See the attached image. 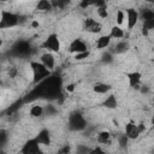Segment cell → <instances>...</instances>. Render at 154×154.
<instances>
[{
    "label": "cell",
    "mask_w": 154,
    "mask_h": 154,
    "mask_svg": "<svg viewBox=\"0 0 154 154\" xmlns=\"http://www.w3.org/2000/svg\"><path fill=\"white\" fill-rule=\"evenodd\" d=\"M30 69L32 71V82L37 84L42 82L45 78L51 76V70H48L41 61H30Z\"/></svg>",
    "instance_id": "obj_1"
},
{
    "label": "cell",
    "mask_w": 154,
    "mask_h": 154,
    "mask_svg": "<svg viewBox=\"0 0 154 154\" xmlns=\"http://www.w3.org/2000/svg\"><path fill=\"white\" fill-rule=\"evenodd\" d=\"M20 22V17L17 13L11 11H1L0 13V29H10L18 25Z\"/></svg>",
    "instance_id": "obj_2"
},
{
    "label": "cell",
    "mask_w": 154,
    "mask_h": 154,
    "mask_svg": "<svg viewBox=\"0 0 154 154\" xmlns=\"http://www.w3.org/2000/svg\"><path fill=\"white\" fill-rule=\"evenodd\" d=\"M67 125L72 131H82L87 128V120L79 112H73L69 116Z\"/></svg>",
    "instance_id": "obj_3"
},
{
    "label": "cell",
    "mask_w": 154,
    "mask_h": 154,
    "mask_svg": "<svg viewBox=\"0 0 154 154\" xmlns=\"http://www.w3.org/2000/svg\"><path fill=\"white\" fill-rule=\"evenodd\" d=\"M42 47L48 52H59L60 51V40L55 32L49 34L42 43Z\"/></svg>",
    "instance_id": "obj_4"
},
{
    "label": "cell",
    "mask_w": 154,
    "mask_h": 154,
    "mask_svg": "<svg viewBox=\"0 0 154 154\" xmlns=\"http://www.w3.org/2000/svg\"><path fill=\"white\" fill-rule=\"evenodd\" d=\"M30 52H31V46L28 41L20 40V41H17L12 46V53L17 57H25L30 54Z\"/></svg>",
    "instance_id": "obj_5"
},
{
    "label": "cell",
    "mask_w": 154,
    "mask_h": 154,
    "mask_svg": "<svg viewBox=\"0 0 154 154\" xmlns=\"http://www.w3.org/2000/svg\"><path fill=\"white\" fill-rule=\"evenodd\" d=\"M41 144L36 141V138H30L24 144L23 148L20 149V153L23 154H36V153H41Z\"/></svg>",
    "instance_id": "obj_6"
},
{
    "label": "cell",
    "mask_w": 154,
    "mask_h": 154,
    "mask_svg": "<svg viewBox=\"0 0 154 154\" xmlns=\"http://www.w3.org/2000/svg\"><path fill=\"white\" fill-rule=\"evenodd\" d=\"M83 28H84V30H87L88 32H91V34H97L102 29L101 24L93 18H85L83 22Z\"/></svg>",
    "instance_id": "obj_7"
},
{
    "label": "cell",
    "mask_w": 154,
    "mask_h": 154,
    "mask_svg": "<svg viewBox=\"0 0 154 154\" xmlns=\"http://www.w3.org/2000/svg\"><path fill=\"white\" fill-rule=\"evenodd\" d=\"M84 51H88V46L82 38H75L69 46V52L73 53V54L81 53V52H84Z\"/></svg>",
    "instance_id": "obj_8"
},
{
    "label": "cell",
    "mask_w": 154,
    "mask_h": 154,
    "mask_svg": "<svg viewBox=\"0 0 154 154\" xmlns=\"http://www.w3.org/2000/svg\"><path fill=\"white\" fill-rule=\"evenodd\" d=\"M125 18H126V22H128V28L132 29L138 22V12L135 8H129L126 11Z\"/></svg>",
    "instance_id": "obj_9"
},
{
    "label": "cell",
    "mask_w": 154,
    "mask_h": 154,
    "mask_svg": "<svg viewBox=\"0 0 154 154\" xmlns=\"http://www.w3.org/2000/svg\"><path fill=\"white\" fill-rule=\"evenodd\" d=\"M41 63L48 69V70H53L54 66H55V58L54 55L52 54V52H47V53H43L41 55Z\"/></svg>",
    "instance_id": "obj_10"
},
{
    "label": "cell",
    "mask_w": 154,
    "mask_h": 154,
    "mask_svg": "<svg viewBox=\"0 0 154 154\" xmlns=\"http://www.w3.org/2000/svg\"><path fill=\"white\" fill-rule=\"evenodd\" d=\"M36 141L41 144V146H48L51 144V134L47 129H42L38 131V134L35 136Z\"/></svg>",
    "instance_id": "obj_11"
},
{
    "label": "cell",
    "mask_w": 154,
    "mask_h": 154,
    "mask_svg": "<svg viewBox=\"0 0 154 154\" xmlns=\"http://www.w3.org/2000/svg\"><path fill=\"white\" fill-rule=\"evenodd\" d=\"M124 134L128 136L129 140H135V138H137L140 136L138 130H137V125L135 123H132V122H130V123H128L125 125V132Z\"/></svg>",
    "instance_id": "obj_12"
},
{
    "label": "cell",
    "mask_w": 154,
    "mask_h": 154,
    "mask_svg": "<svg viewBox=\"0 0 154 154\" xmlns=\"http://www.w3.org/2000/svg\"><path fill=\"white\" fill-rule=\"evenodd\" d=\"M141 73L137 72V71H134V72H130L128 73V79H129V85L131 88H136L138 89L140 88V83H141Z\"/></svg>",
    "instance_id": "obj_13"
},
{
    "label": "cell",
    "mask_w": 154,
    "mask_h": 154,
    "mask_svg": "<svg viewBox=\"0 0 154 154\" xmlns=\"http://www.w3.org/2000/svg\"><path fill=\"white\" fill-rule=\"evenodd\" d=\"M111 85L109 84H107V83H103V82H97V83H95L94 85H93V90H94V93H96V94H106V93H108L109 90H111Z\"/></svg>",
    "instance_id": "obj_14"
},
{
    "label": "cell",
    "mask_w": 154,
    "mask_h": 154,
    "mask_svg": "<svg viewBox=\"0 0 154 154\" xmlns=\"http://www.w3.org/2000/svg\"><path fill=\"white\" fill-rule=\"evenodd\" d=\"M109 43H111V36L109 35H102L96 41V48L97 49H103V48L108 47Z\"/></svg>",
    "instance_id": "obj_15"
},
{
    "label": "cell",
    "mask_w": 154,
    "mask_h": 154,
    "mask_svg": "<svg viewBox=\"0 0 154 154\" xmlns=\"http://www.w3.org/2000/svg\"><path fill=\"white\" fill-rule=\"evenodd\" d=\"M96 141L101 144H107L111 142V134L108 131H100L97 134V137H96Z\"/></svg>",
    "instance_id": "obj_16"
},
{
    "label": "cell",
    "mask_w": 154,
    "mask_h": 154,
    "mask_svg": "<svg viewBox=\"0 0 154 154\" xmlns=\"http://www.w3.org/2000/svg\"><path fill=\"white\" fill-rule=\"evenodd\" d=\"M106 108H116L117 106H118V102H117V97L114 96V95H108L106 99H105V101H103V103H102Z\"/></svg>",
    "instance_id": "obj_17"
},
{
    "label": "cell",
    "mask_w": 154,
    "mask_h": 154,
    "mask_svg": "<svg viewBox=\"0 0 154 154\" xmlns=\"http://www.w3.org/2000/svg\"><path fill=\"white\" fill-rule=\"evenodd\" d=\"M36 10L41 11V12H46V11L52 10L51 0H38V2L36 5Z\"/></svg>",
    "instance_id": "obj_18"
},
{
    "label": "cell",
    "mask_w": 154,
    "mask_h": 154,
    "mask_svg": "<svg viewBox=\"0 0 154 154\" xmlns=\"http://www.w3.org/2000/svg\"><path fill=\"white\" fill-rule=\"evenodd\" d=\"M128 49H129V43H128L126 41H119V42L114 46L113 52L117 53V54H122V53H125Z\"/></svg>",
    "instance_id": "obj_19"
},
{
    "label": "cell",
    "mask_w": 154,
    "mask_h": 154,
    "mask_svg": "<svg viewBox=\"0 0 154 154\" xmlns=\"http://www.w3.org/2000/svg\"><path fill=\"white\" fill-rule=\"evenodd\" d=\"M138 19H142V22H143V20L154 19V12H153L150 8H146V10H143L141 13H138Z\"/></svg>",
    "instance_id": "obj_20"
},
{
    "label": "cell",
    "mask_w": 154,
    "mask_h": 154,
    "mask_svg": "<svg viewBox=\"0 0 154 154\" xmlns=\"http://www.w3.org/2000/svg\"><path fill=\"white\" fill-rule=\"evenodd\" d=\"M109 36L111 38H122L124 36V31L120 26L118 25H114L112 29H111V32H109Z\"/></svg>",
    "instance_id": "obj_21"
},
{
    "label": "cell",
    "mask_w": 154,
    "mask_h": 154,
    "mask_svg": "<svg viewBox=\"0 0 154 154\" xmlns=\"http://www.w3.org/2000/svg\"><path fill=\"white\" fill-rule=\"evenodd\" d=\"M43 112H45V109H43V107L40 106V105H34V106H31V108H30V116L34 117V118L41 117V116L43 114Z\"/></svg>",
    "instance_id": "obj_22"
},
{
    "label": "cell",
    "mask_w": 154,
    "mask_h": 154,
    "mask_svg": "<svg viewBox=\"0 0 154 154\" xmlns=\"http://www.w3.org/2000/svg\"><path fill=\"white\" fill-rule=\"evenodd\" d=\"M69 2L70 0H51L52 8H65Z\"/></svg>",
    "instance_id": "obj_23"
},
{
    "label": "cell",
    "mask_w": 154,
    "mask_h": 154,
    "mask_svg": "<svg viewBox=\"0 0 154 154\" xmlns=\"http://www.w3.org/2000/svg\"><path fill=\"white\" fill-rule=\"evenodd\" d=\"M96 8H97V10H96V12H97V14H99V17H100V18L105 19V18H107V17H108L107 6H100V7H96Z\"/></svg>",
    "instance_id": "obj_24"
},
{
    "label": "cell",
    "mask_w": 154,
    "mask_h": 154,
    "mask_svg": "<svg viewBox=\"0 0 154 154\" xmlns=\"http://www.w3.org/2000/svg\"><path fill=\"white\" fill-rule=\"evenodd\" d=\"M124 19H125V13H124L122 10H118L117 13H116V22H117V24H118V25L123 24Z\"/></svg>",
    "instance_id": "obj_25"
},
{
    "label": "cell",
    "mask_w": 154,
    "mask_h": 154,
    "mask_svg": "<svg viewBox=\"0 0 154 154\" xmlns=\"http://www.w3.org/2000/svg\"><path fill=\"white\" fill-rule=\"evenodd\" d=\"M7 140H8V135L5 130H0V147L5 146L7 143Z\"/></svg>",
    "instance_id": "obj_26"
},
{
    "label": "cell",
    "mask_w": 154,
    "mask_h": 154,
    "mask_svg": "<svg viewBox=\"0 0 154 154\" xmlns=\"http://www.w3.org/2000/svg\"><path fill=\"white\" fill-rule=\"evenodd\" d=\"M128 141H129V138H128V136L125 134H122V135L118 136V143H119L120 147H126Z\"/></svg>",
    "instance_id": "obj_27"
},
{
    "label": "cell",
    "mask_w": 154,
    "mask_h": 154,
    "mask_svg": "<svg viewBox=\"0 0 154 154\" xmlns=\"http://www.w3.org/2000/svg\"><path fill=\"white\" fill-rule=\"evenodd\" d=\"M89 51H84V52H81V53H76L75 54V59L76 60H84L89 57Z\"/></svg>",
    "instance_id": "obj_28"
},
{
    "label": "cell",
    "mask_w": 154,
    "mask_h": 154,
    "mask_svg": "<svg viewBox=\"0 0 154 154\" xmlns=\"http://www.w3.org/2000/svg\"><path fill=\"white\" fill-rule=\"evenodd\" d=\"M143 29L146 30H153L154 29V19H150V20H143Z\"/></svg>",
    "instance_id": "obj_29"
},
{
    "label": "cell",
    "mask_w": 154,
    "mask_h": 154,
    "mask_svg": "<svg viewBox=\"0 0 154 154\" xmlns=\"http://www.w3.org/2000/svg\"><path fill=\"white\" fill-rule=\"evenodd\" d=\"M94 4H95V0H81L79 7L81 8H87V7H89V6L94 5Z\"/></svg>",
    "instance_id": "obj_30"
},
{
    "label": "cell",
    "mask_w": 154,
    "mask_h": 154,
    "mask_svg": "<svg viewBox=\"0 0 154 154\" xmlns=\"http://www.w3.org/2000/svg\"><path fill=\"white\" fill-rule=\"evenodd\" d=\"M76 152L77 153H91V148H88L84 146H78L76 148Z\"/></svg>",
    "instance_id": "obj_31"
},
{
    "label": "cell",
    "mask_w": 154,
    "mask_h": 154,
    "mask_svg": "<svg viewBox=\"0 0 154 154\" xmlns=\"http://www.w3.org/2000/svg\"><path fill=\"white\" fill-rule=\"evenodd\" d=\"M137 130H138V134L141 135V134H142V132H143V131L146 130V125H144L143 123H141V124H138V125H137Z\"/></svg>",
    "instance_id": "obj_32"
},
{
    "label": "cell",
    "mask_w": 154,
    "mask_h": 154,
    "mask_svg": "<svg viewBox=\"0 0 154 154\" xmlns=\"http://www.w3.org/2000/svg\"><path fill=\"white\" fill-rule=\"evenodd\" d=\"M102 60H103V61H111V60H112V55H111L109 53H106V54L102 55Z\"/></svg>",
    "instance_id": "obj_33"
},
{
    "label": "cell",
    "mask_w": 154,
    "mask_h": 154,
    "mask_svg": "<svg viewBox=\"0 0 154 154\" xmlns=\"http://www.w3.org/2000/svg\"><path fill=\"white\" fill-rule=\"evenodd\" d=\"M8 75H10V77H16V75H17V70H16V67H11L10 69V71H8Z\"/></svg>",
    "instance_id": "obj_34"
},
{
    "label": "cell",
    "mask_w": 154,
    "mask_h": 154,
    "mask_svg": "<svg viewBox=\"0 0 154 154\" xmlns=\"http://www.w3.org/2000/svg\"><path fill=\"white\" fill-rule=\"evenodd\" d=\"M70 150H71V149H70V147H69V146H65L64 148H61V149L59 150V153H69Z\"/></svg>",
    "instance_id": "obj_35"
},
{
    "label": "cell",
    "mask_w": 154,
    "mask_h": 154,
    "mask_svg": "<svg viewBox=\"0 0 154 154\" xmlns=\"http://www.w3.org/2000/svg\"><path fill=\"white\" fill-rule=\"evenodd\" d=\"M66 90H67V91H73V90H75V84H69V85H66Z\"/></svg>",
    "instance_id": "obj_36"
},
{
    "label": "cell",
    "mask_w": 154,
    "mask_h": 154,
    "mask_svg": "<svg viewBox=\"0 0 154 154\" xmlns=\"http://www.w3.org/2000/svg\"><path fill=\"white\" fill-rule=\"evenodd\" d=\"M141 93H148V87L147 85H143L141 88Z\"/></svg>",
    "instance_id": "obj_37"
},
{
    "label": "cell",
    "mask_w": 154,
    "mask_h": 154,
    "mask_svg": "<svg viewBox=\"0 0 154 154\" xmlns=\"http://www.w3.org/2000/svg\"><path fill=\"white\" fill-rule=\"evenodd\" d=\"M31 26H32V28H38V22H37V20H34V22L31 23Z\"/></svg>",
    "instance_id": "obj_38"
},
{
    "label": "cell",
    "mask_w": 154,
    "mask_h": 154,
    "mask_svg": "<svg viewBox=\"0 0 154 154\" xmlns=\"http://www.w3.org/2000/svg\"><path fill=\"white\" fill-rule=\"evenodd\" d=\"M1 46H2V38L0 37V47H1Z\"/></svg>",
    "instance_id": "obj_39"
},
{
    "label": "cell",
    "mask_w": 154,
    "mask_h": 154,
    "mask_svg": "<svg viewBox=\"0 0 154 154\" xmlns=\"http://www.w3.org/2000/svg\"><path fill=\"white\" fill-rule=\"evenodd\" d=\"M146 1H148V2H153V0H146Z\"/></svg>",
    "instance_id": "obj_40"
},
{
    "label": "cell",
    "mask_w": 154,
    "mask_h": 154,
    "mask_svg": "<svg viewBox=\"0 0 154 154\" xmlns=\"http://www.w3.org/2000/svg\"><path fill=\"white\" fill-rule=\"evenodd\" d=\"M0 1H8V0H0Z\"/></svg>",
    "instance_id": "obj_41"
}]
</instances>
